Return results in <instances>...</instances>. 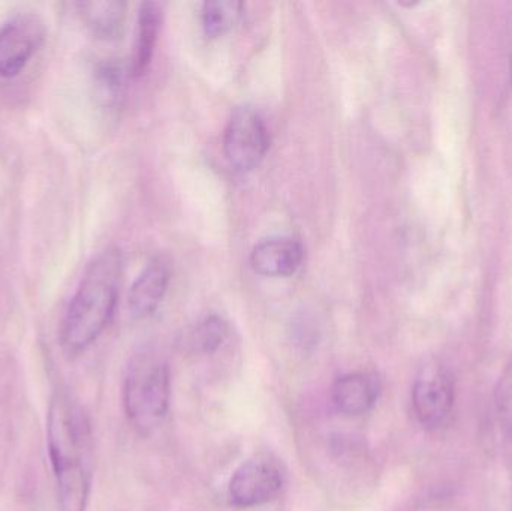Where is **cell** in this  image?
I'll use <instances>...</instances> for the list:
<instances>
[{"instance_id": "6da1fadb", "label": "cell", "mask_w": 512, "mask_h": 511, "mask_svg": "<svg viewBox=\"0 0 512 511\" xmlns=\"http://www.w3.org/2000/svg\"><path fill=\"white\" fill-rule=\"evenodd\" d=\"M47 447L60 511H86L92 485V434L83 408L66 393L51 396Z\"/></svg>"}, {"instance_id": "7a4b0ae2", "label": "cell", "mask_w": 512, "mask_h": 511, "mask_svg": "<svg viewBox=\"0 0 512 511\" xmlns=\"http://www.w3.org/2000/svg\"><path fill=\"white\" fill-rule=\"evenodd\" d=\"M122 273L117 248L105 249L87 266L60 329V344L69 359L84 353L107 329L119 302Z\"/></svg>"}, {"instance_id": "3957f363", "label": "cell", "mask_w": 512, "mask_h": 511, "mask_svg": "<svg viewBox=\"0 0 512 511\" xmlns=\"http://www.w3.org/2000/svg\"><path fill=\"white\" fill-rule=\"evenodd\" d=\"M171 371L152 351L137 354L129 363L123 386L126 416L140 434L155 431L170 408Z\"/></svg>"}, {"instance_id": "277c9868", "label": "cell", "mask_w": 512, "mask_h": 511, "mask_svg": "<svg viewBox=\"0 0 512 511\" xmlns=\"http://www.w3.org/2000/svg\"><path fill=\"white\" fill-rule=\"evenodd\" d=\"M270 135L262 117L249 107L231 114L224 135V153L231 167L248 173L255 170L267 155Z\"/></svg>"}, {"instance_id": "5b68a950", "label": "cell", "mask_w": 512, "mask_h": 511, "mask_svg": "<svg viewBox=\"0 0 512 511\" xmlns=\"http://www.w3.org/2000/svg\"><path fill=\"white\" fill-rule=\"evenodd\" d=\"M45 38V24L36 14H18L0 27V77L11 78L26 68Z\"/></svg>"}, {"instance_id": "8992f818", "label": "cell", "mask_w": 512, "mask_h": 511, "mask_svg": "<svg viewBox=\"0 0 512 511\" xmlns=\"http://www.w3.org/2000/svg\"><path fill=\"white\" fill-rule=\"evenodd\" d=\"M283 488V474L276 462L252 459L234 473L228 498L234 507L252 509L274 500Z\"/></svg>"}, {"instance_id": "52a82bcc", "label": "cell", "mask_w": 512, "mask_h": 511, "mask_svg": "<svg viewBox=\"0 0 512 511\" xmlns=\"http://www.w3.org/2000/svg\"><path fill=\"white\" fill-rule=\"evenodd\" d=\"M453 378L444 369L423 372L412 390L415 416L424 428L444 425L454 407Z\"/></svg>"}, {"instance_id": "ba28073f", "label": "cell", "mask_w": 512, "mask_h": 511, "mask_svg": "<svg viewBox=\"0 0 512 511\" xmlns=\"http://www.w3.org/2000/svg\"><path fill=\"white\" fill-rule=\"evenodd\" d=\"M170 279V264L164 258H153L135 279L129 291L128 306L132 317L137 320L150 317L161 305Z\"/></svg>"}, {"instance_id": "9c48e42d", "label": "cell", "mask_w": 512, "mask_h": 511, "mask_svg": "<svg viewBox=\"0 0 512 511\" xmlns=\"http://www.w3.org/2000/svg\"><path fill=\"white\" fill-rule=\"evenodd\" d=\"M303 246L288 237H274L258 243L251 254V264L258 275L289 278L303 263Z\"/></svg>"}, {"instance_id": "30bf717a", "label": "cell", "mask_w": 512, "mask_h": 511, "mask_svg": "<svg viewBox=\"0 0 512 511\" xmlns=\"http://www.w3.org/2000/svg\"><path fill=\"white\" fill-rule=\"evenodd\" d=\"M379 381L369 374H348L340 377L331 390L334 407L345 416H363L378 401Z\"/></svg>"}, {"instance_id": "8fae6325", "label": "cell", "mask_w": 512, "mask_h": 511, "mask_svg": "<svg viewBox=\"0 0 512 511\" xmlns=\"http://www.w3.org/2000/svg\"><path fill=\"white\" fill-rule=\"evenodd\" d=\"M162 24V8L156 2L141 3L132 47L131 75L138 78L146 74L155 54L156 42Z\"/></svg>"}, {"instance_id": "7c38bea8", "label": "cell", "mask_w": 512, "mask_h": 511, "mask_svg": "<svg viewBox=\"0 0 512 511\" xmlns=\"http://www.w3.org/2000/svg\"><path fill=\"white\" fill-rule=\"evenodd\" d=\"M78 6H80L83 20L98 38L107 39V41L120 38L125 26L126 3L117 2V0H101V2H83Z\"/></svg>"}, {"instance_id": "4fadbf2b", "label": "cell", "mask_w": 512, "mask_h": 511, "mask_svg": "<svg viewBox=\"0 0 512 511\" xmlns=\"http://www.w3.org/2000/svg\"><path fill=\"white\" fill-rule=\"evenodd\" d=\"M203 29L207 38H219L234 29L243 14V3L233 0H216L203 5Z\"/></svg>"}, {"instance_id": "5bb4252c", "label": "cell", "mask_w": 512, "mask_h": 511, "mask_svg": "<svg viewBox=\"0 0 512 511\" xmlns=\"http://www.w3.org/2000/svg\"><path fill=\"white\" fill-rule=\"evenodd\" d=\"M227 338L228 324L218 315H209L191 330L188 342L197 353L212 354L222 347Z\"/></svg>"}, {"instance_id": "9a60e30c", "label": "cell", "mask_w": 512, "mask_h": 511, "mask_svg": "<svg viewBox=\"0 0 512 511\" xmlns=\"http://www.w3.org/2000/svg\"><path fill=\"white\" fill-rule=\"evenodd\" d=\"M496 407L502 426L512 434V366L505 372L496 390Z\"/></svg>"}, {"instance_id": "2e32d148", "label": "cell", "mask_w": 512, "mask_h": 511, "mask_svg": "<svg viewBox=\"0 0 512 511\" xmlns=\"http://www.w3.org/2000/svg\"><path fill=\"white\" fill-rule=\"evenodd\" d=\"M511 80H512V36H511Z\"/></svg>"}]
</instances>
